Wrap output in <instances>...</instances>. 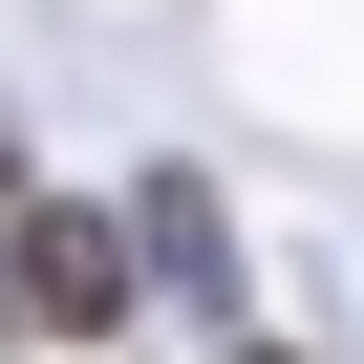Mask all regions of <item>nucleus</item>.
<instances>
[{
	"label": "nucleus",
	"instance_id": "nucleus-4",
	"mask_svg": "<svg viewBox=\"0 0 364 364\" xmlns=\"http://www.w3.org/2000/svg\"><path fill=\"white\" fill-rule=\"evenodd\" d=\"M236 364H279V343H236Z\"/></svg>",
	"mask_w": 364,
	"mask_h": 364
},
{
	"label": "nucleus",
	"instance_id": "nucleus-1",
	"mask_svg": "<svg viewBox=\"0 0 364 364\" xmlns=\"http://www.w3.org/2000/svg\"><path fill=\"white\" fill-rule=\"evenodd\" d=\"M0 300H22L43 343H107V321L150 300V236H129V215H65V193H22V215H0Z\"/></svg>",
	"mask_w": 364,
	"mask_h": 364
},
{
	"label": "nucleus",
	"instance_id": "nucleus-2",
	"mask_svg": "<svg viewBox=\"0 0 364 364\" xmlns=\"http://www.w3.org/2000/svg\"><path fill=\"white\" fill-rule=\"evenodd\" d=\"M129 236H150V279H171V300H193V321L236 300V215L193 193V171H150V193H129Z\"/></svg>",
	"mask_w": 364,
	"mask_h": 364
},
{
	"label": "nucleus",
	"instance_id": "nucleus-3",
	"mask_svg": "<svg viewBox=\"0 0 364 364\" xmlns=\"http://www.w3.org/2000/svg\"><path fill=\"white\" fill-rule=\"evenodd\" d=\"M0 215H22V129H0Z\"/></svg>",
	"mask_w": 364,
	"mask_h": 364
}]
</instances>
